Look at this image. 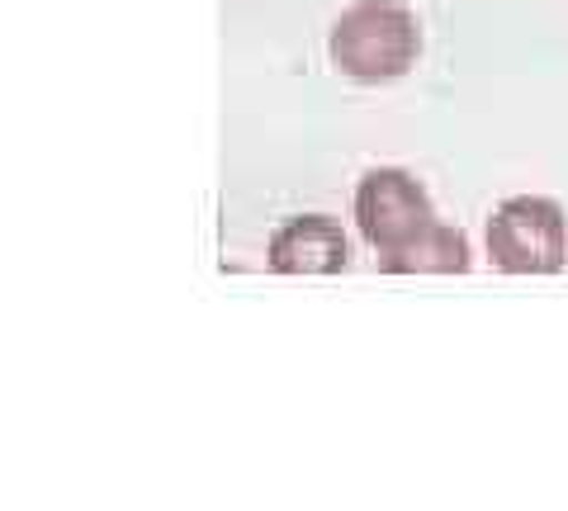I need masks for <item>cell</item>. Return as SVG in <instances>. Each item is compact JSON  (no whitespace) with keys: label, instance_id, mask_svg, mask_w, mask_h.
Returning a JSON list of instances; mask_svg holds the SVG:
<instances>
[{"label":"cell","instance_id":"6da1fadb","mask_svg":"<svg viewBox=\"0 0 568 511\" xmlns=\"http://www.w3.org/2000/svg\"><path fill=\"white\" fill-rule=\"evenodd\" d=\"M327 58L336 72L361 85L398 81L422 58V24L403 0H355L336 14L327 33Z\"/></svg>","mask_w":568,"mask_h":511},{"label":"cell","instance_id":"7a4b0ae2","mask_svg":"<svg viewBox=\"0 0 568 511\" xmlns=\"http://www.w3.org/2000/svg\"><path fill=\"white\" fill-rule=\"evenodd\" d=\"M484 242L503 275H555L568 260V218L545 195H511L493 208Z\"/></svg>","mask_w":568,"mask_h":511},{"label":"cell","instance_id":"3957f363","mask_svg":"<svg viewBox=\"0 0 568 511\" xmlns=\"http://www.w3.org/2000/svg\"><path fill=\"white\" fill-rule=\"evenodd\" d=\"M355 223H361V237L388 256L413 242L422 227H432L436 208L417 175H407L403 166H375L355 185Z\"/></svg>","mask_w":568,"mask_h":511},{"label":"cell","instance_id":"277c9868","mask_svg":"<svg viewBox=\"0 0 568 511\" xmlns=\"http://www.w3.org/2000/svg\"><path fill=\"white\" fill-rule=\"evenodd\" d=\"M265 260H271V270H280V275H336V270H346L351 246H346V233L336 218L304 214V218H290L275 227Z\"/></svg>","mask_w":568,"mask_h":511},{"label":"cell","instance_id":"5b68a950","mask_svg":"<svg viewBox=\"0 0 568 511\" xmlns=\"http://www.w3.org/2000/svg\"><path fill=\"white\" fill-rule=\"evenodd\" d=\"M384 275H465L469 270V237L450 223H432L398 246V252L379 256Z\"/></svg>","mask_w":568,"mask_h":511}]
</instances>
